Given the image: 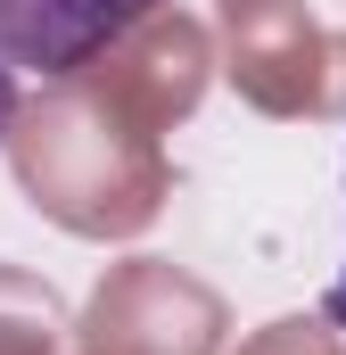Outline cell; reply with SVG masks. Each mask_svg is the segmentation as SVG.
Segmentation results:
<instances>
[{"mask_svg": "<svg viewBox=\"0 0 346 355\" xmlns=\"http://www.w3.org/2000/svg\"><path fill=\"white\" fill-rule=\"evenodd\" d=\"M0 157L33 215H50L75 240H140L173 198L165 132H149L132 107H116L83 75H50L42 91H17L0 124Z\"/></svg>", "mask_w": 346, "mask_h": 355, "instance_id": "obj_1", "label": "cell"}, {"mask_svg": "<svg viewBox=\"0 0 346 355\" xmlns=\"http://www.w3.org/2000/svg\"><path fill=\"white\" fill-rule=\"evenodd\" d=\"M215 75L272 124L338 107V42L305 0H215Z\"/></svg>", "mask_w": 346, "mask_h": 355, "instance_id": "obj_2", "label": "cell"}, {"mask_svg": "<svg viewBox=\"0 0 346 355\" xmlns=\"http://www.w3.org/2000/svg\"><path fill=\"white\" fill-rule=\"evenodd\" d=\"M231 306L215 281H198L173 257H124L99 272V289L75 314L83 355H223Z\"/></svg>", "mask_w": 346, "mask_h": 355, "instance_id": "obj_3", "label": "cell"}, {"mask_svg": "<svg viewBox=\"0 0 346 355\" xmlns=\"http://www.w3.org/2000/svg\"><path fill=\"white\" fill-rule=\"evenodd\" d=\"M83 83H99L116 107H132L149 132H173L198 116V99L215 83V25L190 8H149L140 25H124L91 67H75Z\"/></svg>", "mask_w": 346, "mask_h": 355, "instance_id": "obj_4", "label": "cell"}, {"mask_svg": "<svg viewBox=\"0 0 346 355\" xmlns=\"http://www.w3.org/2000/svg\"><path fill=\"white\" fill-rule=\"evenodd\" d=\"M165 0H0V67L8 75H75L124 25H140Z\"/></svg>", "mask_w": 346, "mask_h": 355, "instance_id": "obj_5", "label": "cell"}, {"mask_svg": "<svg viewBox=\"0 0 346 355\" xmlns=\"http://www.w3.org/2000/svg\"><path fill=\"white\" fill-rule=\"evenodd\" d=\"M75 347V314L66 297L25 265H0V355H58Z\"/></svg>", "mask_w": 346, "mask_h": 355, "instance_id": "obj_6", "label": "cell"}, {"mask_svg": "<svg viewBox=\"0 0 346 355\" xmlns=\"http://www.w3.org/2000/svg\"><path fill=\"white\" fill-rule=\"evenodd\" d=\"M231 355H346V339H338L330 314H280V322L248 331Z\"/></svg>", "mask_w": 346, "mask_h": 355, "instance_id": "obj_7", "label": "cell"}, {"mask_svg": "<svg viewBox=\"0 0 346 355\" xmlns=\"http://www.w3.org/2000/svg\"><path fill=\"white\" fill-rule=\"evenodd\" d=\"M330 322H346V265H338V281H330V306H322Z\"/></svg>", "mask_w": 346, "mask_h": 355, "instance_id": "obj_8", "label": "cell"}, {"mask_svg": "<svg viewBox=\"0 0 346 355\" xmlns=\"http://www.w3.org/2000/svg\"><path fill=\"white\" fill-rule=\"evenodd\" d=\"M8 107H17V75L0 67V124H8Z\"/></svg>", "mask_w": 346, "mask_h": 355, "instance_id": "obj_9", "label": "cell"}, {"mask_svg": "<svg viewBox=\"0 0 346 355\" xmlns=\"http://www.w3.org/2000/svg\"><path fill=\"white\" fill-rule=\"evenodd\" d=\"M58 355H83V347H58Z\"/></svg>", "mask_w": 346, "mask_h": 355, "instance_id": "obj_10", "label": "cell"}]
</instances>
